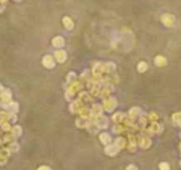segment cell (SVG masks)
<instances>
[{
    "label": "cell",
    "instance_id": "8fae6325",
    "mask_svg": "<svg viewBox=\"0 0 181 170\" xmlns=\"http://www.w3.org/2000/svg\"><path fill=\"white\" fill-rule=\"evenodd\" d=\"M139 113V109H136V108H133V109H132V111H130V115H132V117H136V114Z\"/></svg>",
    "mask_w": 181,
    "mask_h": 170
},
{
    "label": "cell",
    "instance_id": "30bf717a",
    "mask_svg": "<svg viewBox=\"0 0 181 170\" xmlns=\"http://www.w3.org/2000/svg\"><path fill=\"white\" fill-rule=\"evenodd\" d=\"M101 139H102L103 142H105V143H108L109 140H110V138H109V135H108V134H102V135H101Z\"/></svg>",
    "mask_w": 181,
    "mask_h": 170
},
{
    "label": "cell",
    "instance_id": "6da1fadb",
    "mask_svg": "<svg viewBox=\"0 0 181 170\" xmlns=\"http://www.w3.org/2000/svg\"><path fill=\"white\" fill-rule=\"evenodd\" d=\"M161 22L165 26L171 28L172 25H174V22H175V16L171 15V14H164L161 16Z\"/></svg>",
    "mask_w": 181,
    "mask_h": 170
},
{
    "label": "cell",
    "instance_id": "ba28073f",
    "mask_svg": "<svg viewBox=\"0 0 181 170\" xmlns=\"http://www.w3.org/2000/svg\"><path fill=\"white\" fill-rule=\"evenodd\" d=\"M97 124L99 125V127H102V128H104L105 124H107V119H105L103 115H99L98 117V119H97Z\"/></svg>",
    "mask_w": 181,
    "mask_h": 170
},
{
    "label": "cell",
    "instance_id": "8992f818",
    "mask_svg": "<svg viewBox=\"0 0 181 170\" xmlns=\"http://www.w3.org/2000/svg\"><path fill=\"white\" fill-rule=\"evenodd\" d=\"M155 65L156 66H165L166 65V60H165V57H162V56H158V57H155Z\"/></svg>",
    "mask_w": 181,
    "mask_h": 170
},
{
    "label": "cell",
    "instance_id": "9c48e42d",
    "mask_svg": "<svg viewBox=\"0 0 181 170\" xmlns=\"http://www.w3.org/2000/svg\"><path fill=\"white\" fill-rule=\"evenodd\" d=\"M146 68H148L146 62H139V65H138V71H139V72H144V71H146Z\"/></svg>",
    "mask_w": 181,
    "mask_h": 170
},
{
    "label": "cell",
    "instance_id": "3957f363",
    "mask_svg": "<svg viewBox=\"0 0 181 170\" xmlns=\"http://www.w3.org/2000/svg\"><path fill=\"white\" fill-rule=\"evenodd\" d=\"M66 57H67V54L63 50H57L55 52V58H56V61H58V62H63L66 60Z\"/></svg>",
    "mask_w": 181,
    "mask_h": 170
},
{
    "label": "cell",
    "instance_id": "52a82bcc",
    "mask_svg": "<svg viewBox=\"0 0 181 170\" xmlns=\"http://www.w3.org/2000/svg\"><path fill=\"white\" fill-rule=\"evenodd\" d=\"M104 106H105V109H107V111H112L115 106V101L114 99H109V101H107L104 103Z\"/></svg>",
    "mask_w": 181,
    "mask_h": 170
},
{
    "label": "cell",
    "instance_id": "277c9868",
    "mask_svg": "<svg viewBox=\"0 0 181 170\" xmlns=\"http://www.w3.org/2000/svg\"><path fill=\"white\" fill-rule=\"evenodd\" d=\"M52 45L55 47H62L65 45V40H63L62 36H55L52 38Z\"/></svg>",
    "mask_w": 181,
    "mask_h": 170
},
{
    "label": "cell",
    "instance_id": "7c38bea8",
    "mask_svg": "<svg viewBox=\"0 0 181 170\" xmlns=\"http://www.w3.org/2000/svg\"><path fill=\"white\" fill-rule=\"evenodd\" d=\"M14 134H15V135H20V134H21L20 127H15V128H14Z\"/></svg>",
    "mask_w": 181,
    "mask_h": 170
},
{
    "label": "cell",
    "instance_id": "7a4b0ae2",
    "mask_svg": "<svg viewBox=\"0 0 181 170\" xmlns=\"http://www.w3.org/2000/svg\"><path fill=\"white\" fill-rule=\"evenodd\" d=\"M42 63H44V66L47 67V68H52V67L55 66V58L52 56H50V55H47V56L44 57Z\"/></svg>",
    "mask_w": 181,
    "mask_h": 170
},
{
    "label": "cell",
    "instance_id": "5b68a950",
    "mask_svg": "<svg viewBox=\"0 0 181 170\" xmlns=\"http://www.w3.org/2000/svg\"><path fill=\"white\" fill-rule=\"evenodd\" d=\"M62 22H63V26L67 29V30H72L73 26H75V24H73V21L71 18H68V16H65L63 20H62Z\"/></svg>",
    "mask_w": 181,
    "mask_h": 170
}]
</instances>
